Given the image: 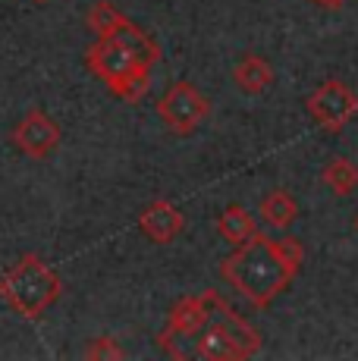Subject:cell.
I'll return each mask as SVG.
<instances>
[{"label": "cell", "mask_w": 358, "mask_h": 361, "mask_svg": "<svg viewBox=\"0 0 358 361\" xmlns=\"http://www.w3.org/2000/svg\"><path fill=\"white\" fill-rule=\"evenodd\" d=\"M258 214L267 226H273V230H289V226L299 220V201H295V195L286 189H271L264 198H261Z\"/></svg>", "instance_id": "obj_12"}, {"label": "cell", "mask_w": 358, "mask_h": 361, "mask_svg": "<svg viewBox=\"0 0 358 361\" xmlns=\"http://www.w3.org/2000/svg\"><path fill=\"white\" fill-rule=\"evenodd\" d=\"M321 179H323V185L340 198L358 192V166L349 161V157H330L327 166H323V173H321Z\"/></svg>", "instance_id": "obj_14"}, {"label": "cell", "mask_w": 358, "mask_h": 361, "mask_svg": "<svg viewBox=\"0 0 358 361\" xmlns=\"http://www.w3.org/2000/svg\"><path fill=\"white\" fill-rule=\"evenodd\" d=\"M311 4H318V6H323V10H340L346 0H311Z\"/></svg>", "instance_id": "obj_16"}, {"label": "cell", "mask_w": 358, "mask_h": 361, "mask_svg": "<svg viewBox=\"0 0 358 361\" xmlns=\"http://www.w3.org/2000/svg\"><path fill=\"white\" fill-rule=\"evenodd\" d=\"M305 110L323 132H333L336 135V132L346 129V123L358 114V92L340 79L321 82L305 98Z\"/></svg>", "instance_id": "obj_8"}, {"label": "cell", "mask_w": 358, "mask_h": 361, "mask_svg": "<svg viewBox=\"0 0 358 361\" xmlns=\"http://www.w3.org/2000/svg\"><path fill=\"white\" fill-rule=\"evenodd\" d=\"M35 4H44V0H35Z\"/></svg>", "instance_id": "obj_18"}, {"label": "cell", "mask_w": 358, "mask_h": 361, "mask_svg": "<svg viewBox=\"0 0 358 361\" xmlns=\"http://www.w3.org/2000/svg\"><path fill=\"white\" fill-rule=\"evenodd\" d=\"M88 25L98 38H116L120 44H126L129 51H135L142 60H148L151 66H157L161 60V47L151 38L142 25H135L129 16H123L110 0H98V4L88 6Z\"/></svg>", "instance_id": "obj_6"}, {"label": "cell", "mask_w": 358, "mask_h": 361, "mask_svg": "<svg viewBox=\"0 0 358 361\" xmlns=\"http://www.w3.org/2000/svg\"><path fill=\"white\" fill-rule=\"evenodd\" d=\"M302 261H305V248L295 235L271 239L258 230L249 242L236 245V252L220 261L217 274L249 305L267 308L280 293L289 289V283L302 270Z\"/></svg>", "instance_id": "obj_1"}, {"label": "cell", "mask_w": 358, "mask_h": 361, "mask_svg": "<svg viewBox=\"0 0 358 361\" xmlns=\"http://www.w3.org/2000/svg\"><path fill=\"white\" fill-rule=\"evenodd\" d=\"M355 230H358V214H355Z\"/></svg>", "instance_id": "obj_17"}, {"label": "cell", "mask_w": 358, "mask_h": 361, "mask_svg": "<svg viewBox=\"0 0 358 361\" xmlns=\"http://www.w3.org/2000/svg\"><path fill=\"white\" fill-rule=\"evenodd\" d=\"M85 66L92 69V75H98L104 82L113 98L126 104H139L148 94L151 73H154V66L148 60H142L139 54L129 51L116 38H98L94 44H88Z\"/></svg>", "instance_id": "obj_3"}, {"label": "cell", "mask_w": 358, "mask_h": 361, "mask_svg": "<svg viewBox=\"0 0 358 361\" xmlns=\"http://www.w3.org/2000/svg\"><path fill=\"white\" fill-rule=\"evenodd\" d=\"M139 230L148 242L154 245H170L173 239H179V233L185 230V214L179 211L173 201L157 198L139 214Z\"/></svg>", "instance_id": "obj_10"}, {"label": "cell", "mask_w": 358, "mask_h": 361, "mask_svg": "<svg viewBox=\"0 0 358 361\" xmlns=\"http://www.w3.org/2000/svg\"><path fill=\"white\" fill-rule=\"evenodd\" d=\"M63 295L60 274L38 255H23L0 276V302L25 321L44 317Z\"/></svg>", "instance_id": "obj_2"}, {"label": "cell", "mask_w": 358, "mask_h": 361, "mask_svg": "<svg viewBox=\"0 0 358 361\" xmlns=\"http://www.w3.org/2000/svg\"><path fill=\"white\" fill-rule=\"evenodd\" d=\"M211 114V101L192 82H173L157 101V116L173 135L189 138Z\"/></svg>", "instance_id": "obj_7"}, {"label": "cell", "mask_w": 358, "mask_h": 361, "mask_svg": "<svg viewBox=\"0 0 358 361\" xmlns=\"http://www.w3.org/2000/svg\"><path fill=\"white\" fill-rule=\"evenodd\" d=\"M261 352V333L236 314L230 302L220 305V311L204 324V330L192 339L189 358L202 361H245Z\"/></svg>", "instance_id": "obj_4"}, {"label": "cell", "mask_w": 358, "mask_h": 361, "mask_svg": "<svg viewBox=\"0 0 358 361\" xmlns=\"http://www.w3.org/2000/svg\"><path fill=\"white\" fill-rule=\"evenodd\" d=\"M10 142L19 154L35 157V161H47V157L60 148V126L44 114V110L35 107L13 126Z\"/></svg>", "instance_id": "obj_9"}, {"label": "cell", "mask_w": 358, "mask_h": 361, "mask_svg": "<svg viewBox=\"0 0 358 361\" xmlns=\"http://www.w3.org/2000/svg\"><path fill=\"white\" fill-rule=\"evenodd\" d=\"M223 302H226V298L220 293H214V289L179 298L173 308H170L163 330L157 333V345H161L170 358H189L192 339L204 330V324L217 314Z\"/></svg>", "instance_id": "obj_5"}, {"label": "cell", "mask_w": 358, "mask_h": 361, "mask_svg": "<svg viewBox=\"0 0 358 361\" xmlns=\"http://www.w3.org/2000/svg\"><path fill=\"white\" fill-rule=\"evenodd\" d=\"M85 358H123V349L113 343V336H98L85 349Z\"/></svg>", "instance_id": "obj_15"}, {"label": "cell", "mask_w": 358, "mask_h": 361, "mask_svg": "<svg viewBox=\"0 0 358 361\" xmlns=\"http://www.w3.org/2000/svg\"><path fill=\"white\" fill-rule=\"evenodd\" d=\"M233 82H236V88L242 94H264L273 85V69L258 54H245L233 66Z\"/></svg>", "instance_id": "obj_11"}, {"label": "cell", "mask_w": 358, "mask_h": 361, "mask_svg": "<svg viewBox=\"0 0 358 361\" xmlns=\"http://www.w3.org/2000/svg\"><path fill=\"white\" fill-rule=\"evenodd\" d=\"M217 233H220V239L236 248V245H242V242H249L252 235L258 233V226H254V217L242 204H226L217 217Z\"/></svg>", "instance_id": "obj_13"}]
</instances>
